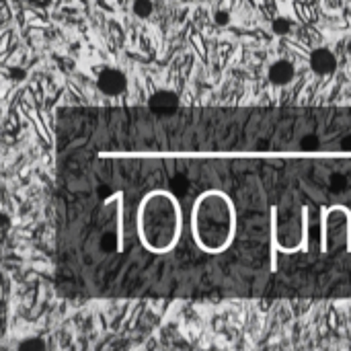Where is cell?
Returning <instances> with one entry per match:
<instances>
[{
  "label": "cell",
  "mask_w": 351,
  "mask_h": 351,
  "mask_svg": "<svg viewBox=\"0 0 351 351\" xmlns=\"http://www.w3.org/2000/svg\"><path fill=\"white\" fill-rule=\"evenodd\" d=\"M193 236L210 253L224 251L234 236V208L218 191L204 193L193 208Z\"/></svg>",
  "instance_id": "1"
},
{
  "label": "cell",
  "mask_w": 351,
  "mask_h": 351,
  "mask_svg": "<svg viewBox=\"0 0 351 351\" xmlns=\"http://www.w3.org/2000/svg\"><path fill=\"white\" fill-rule=\"evenodd\" d=\"M140 236L152 251H168L179 238L181 212L179 204L170 193L156 191L148 195L140 208Z\"/></svg>",
  "instance_id": "2"
},
{
  "label": "cell",
  "mask_w": 351,
  "mask_h": 351,
  "mask_svg": "<svg viewBox=\"0 0 351 351\" xmlns=\"http://www.w3.org/2000/svg\"><path fill=\"white\" fill-rule=\"evenodd\" d=\"M351 240V214L343 208H331L322 222V243L331 253L349 249Z\"/></svg>",
  "instance_id": "3"
},
{
  "label": "cell",
  "mask_w": 351,
  "mask_h": 351,
  "mask_svg": "<svg viewBox=\"0 0 351 351\" xmlns=\"http://www.w3.org/2000/svg\"><path fill=\"white\" fill-rule=\"evenodd\" d=\"M97 86L105 97H119L127 89V78L117 68H103L97 76Z\"/></svg>",
  "instance_id": "4"
},
{
  "label": "cell",
  "mask_w": 351,
  "mask_h": 351,
  "mask_svg": "<svg viewBox=\"0 0 351 351\" xmlns=\"http://www.w3.org/2000/svg\"><path fill=\"white\" fill-rule=\"evenodd\" d=\"M310 68L318 76H331L337 70V56L328 48H316L310 54Z\"/></svg>",
  "instance_id": "5"
},
{
  "label": "cell",
  "mask_w": 351,
  "mask_h": 351,
  "mask_svg": "<svg viewBox=\"0 0 351 351\" xmlns=\"http://www.w3.org/2000/svg\"><path fill=\"white\" fill-rule=\"evenodd\" d=\"M148 105H150V109H152L154 113L166 115V113L177 111V107H179V97L174 95L172 91H164V89H162V91H156V93L150 97Z\"/></svg>",
  "instance_id": "6"
},
{
  "label": "cell",
  "mask_w": 351,
  "mask_h": 351,
  "mask_svg": "<svg viewBox=\"0 0 351 351\" xmlns=\"http://www.w3.org/2000/svg\"><path fill=\"white\" fill-rule=\"evenodd\" d=\"M294 76H296V68H294V64L288 62V60H275V62L269 66V70H267L269 82H271V84H277V86L290 84V82L294 80Z\"/></svg>",
  "instance_id": "7"
},
{
  "label": "cell",
  "mask_w": 351,
  "mask_h": 351,
  "mask_svg": "<svg viewBox=\"0 0 351 351\" xmlns=\"http://www.w3.org/2000/svg\"><path fill=\"white\" fill-rule=\"evenodd\" d=\"M131 13L138 19H148L154 13V3H152V0H134V3H131Z\"/></svg>",
  "instance_id": "8"
},
{
  "label": "cell",
  "mask_w": 351,
  "mask_h": 351,
  "mask_svg": "<svg viewBox=\"0 0 351 351\" xmlns=\"http://www.w3.org/2000/svg\"><path fill=\"white\" fill-rule=\"evenodd\" d=\"M19 349L21 351H43V349H48V343L41 337H25L19 341Z\"/></svg>",
  "instance_id": "9"
},
{
  "label": "cell",
  "mask_w": 351,
  "mask_h": 351,
  "mask_svg": "<svg viewBox=\"0 0 351 351\" xmlns=\"http://www.w3.org/2000/svg\"><path fill=\"white\" fill-rule=\"evenodd\" d=\"M290 29H292V23H290V19H286V17H277V19H273V23H271V31H273L275 35H288Z\"/></svg>",
  "instance_id": "10"
},
{
  "label": "cell",
  "mask_w": 351,
  "mask_h": 351,
  "mask_svg": "<svg viewBox=\"0 0 351 351\" xmlns=\"http://www.w3.org/2000/svg\"><path fill=\"white\" fill-rule=\"evenodd\" d=\"M345 187H347V179L343 177V174H339V172L331 174V179H328V189H331V191L339 193V191H343Z\"/></svg>",
  "instance_id": "11"
},
{
  "label": "cell",
  "mask_w": 351,
  "mask_h": 351,
  "mask_svg": "<svg viewBox=\"0 0 351 351\" xmlns=\"http://www.w3.org/2000/svg\"><path fill=\"white\" fill-rule=\"evenodd\" d=\"M320 146V140L316 134H306L302 140H300V148L302 150H316Z\"/></svg>",
  "instance_id": "12"
},
{
  "label": "cell",
  "mask_w": 351,
  "mask_h": 351,
  "mask_svg": "<svg viewBox=\"0 0 351 351\" xmlns=\"http://www.w3.org/2000/svg\"><path fill=\"white\" fill-rule=\"evenodd\" d=\"M214 23H216L218 27H226V25H230V13H228V11H224V9L216 11V13H214Z\"/></svg>",
  "instance_id": "13"
},
{
  "label": "cell",
  "mask_w": 351,
  "mask_h": 351,
  "mask_svg": "<svg viewBox=\"0 0 351 351\" xmlns=\"http://www.w3.org/2000/svg\"><path fill=\"white\" fill-rule=\"evenodd\" d=\"M11 78L17 80V82H19V80H25V78H27V72H25L23 68H13V70H11Z\"/></svg>",
  "instance_id": "14"
},
{
  "label": "cell",
  "mask_w": 351,
  "mask_h": 351,
  "mask_svg": "<svg viewBox=\"0 0 351 351\" xmlns=\"http://www.w3.org/2000/svg\"><path fill=\"white\" fill-rule=\"evenodd\" d=\"M27 3H29L31 7H35V9H48L52 0H27Z\"/></svg>",
  "instance_id": "15"
},
{
  "label": "cell",
  "mask_w": 351,
  "mask_h": 351,
  "mask_svg": "<svg viewBox=\"0 0 351 351\" xmlns=\"http://www.w3.org/2000/svg\"><path fill=\"white\" fill-rule=\"evenodd\" d=\"M341 148H343V150H351V134H347V136L341 140Z\"/></svg>",
  "instance_id": "16"
},
{
  "label": "cell",
  "mask_w": 351,
  "mask_h": 351,
  "mask_svg": "<svg viewBox=\"0 0 351 351\" xmlns=\"http://www.w3.org/2000/svg\"><path fill=\"white\" fill-rule=\"evenodd\" d=\"M349 251H351V240H349Z\"/></svg>",
  "instance_id": "17"
},
{
  "label": "cell",
  "mask_w": 351,
  "mask_h": 351,
  "mask_svg": "<svg viewBox=\"0 0 351 351\" xmlns=\"http://www.w3.org/2000/svg\"><path fill=\"white\" fill-rule=\"evenodd\" d=\"M3 3H7V0H3Z\"/></svg>",
  "instance_id": "18"
}]
</instances>
